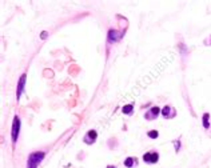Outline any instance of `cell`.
I'll use <instances>...</instances> for the list:
<instances>
[{"label": "cell", "mask_w": 211, "mask_h": 168, "mask_svg": "<svg viewBox=\"0 0 211 168\" xmlns=\"http://www.w3.org/2000/svg\"><path fill=\"white\" fill-rule=\"evenodd\" d=\"M25 79H27V75L23 74L19 79V83H17V88H16V99L19 100L23 94V91H24V86H25Z\"/></svg>", "instance_id": "7"}, {"label": "cell", "mask_w": 211, "mask_h": 168, "mask_svg": "<svg viewBox=\"0 0 211 168\" xmlns=\"http://www.w3.org/2000/svg\"><path fill=\"white\" fill-rule=\"evenodd\" d=\"M44 156H46V152L44 151L32 152V153L28 156V160H27V168H37V165L43 161Z\"/></svg>", "instance_id": "1"}, {"label": "cell", "mask_w": 211, "mask_h": 168, "mask_svg": "<svg viewBox=\"0 0 211 168\" xmlns=\"http://www.w3.org/2000/svg\"><path fill=\"white\" fill-rule=\"evenodd\" d=\"M203 127H204V129H208L210 128V114H203Z\"/></svg>", "instance_id": "10"}, {"label": "cell", "mask_w": 211, "mask_h": 168, "mask_svg": "<svg viewBox=\"0 0 211 168\" xmlns=\"http://www.w3.org/2000/svg\"><path fill=\"white\" fill-rule=\"evenodd\" d=\"M46 36H47V32H43V33H41V39H44Z\"/></svg>", "instance_id": "15"}, {"label": "cell", "mask_w": 211, "mask_h": 168, "mask_svg": "<svg viewBox=\"0 0 211 168\" xmlns=\"http://www.w3.org/2000/svg\"><path fill=\"white\" fill-rule=\"evenodd\" d=\"M96 139H98V132H96L95 129H90V131L84 135L83 141L86 144H94L96 141Z\"/></svg>", "instance_id": "6"}, {"label": "cell", "mask_w": 211, "mask_h": 168, "mask_svg": "<svg viewBox=\"0 0 211 168\" xmlns=\"http://www.w3.org/2000/svg\"><path fill=\"white\" fill-rule=\"evenodd\" d=\"M135 164H136V159L132 157V156H130V157H127V159L124 160V167L126 168H131V167H134Z\"/></svg>", "instance_id": "9"}, {"label": "cell", "mask_w": 211, "mask_h": 168, "mask_svg": "<svg viewBox=\"0 0 211 168\" xmlns=\"http://www.w3.org/2000/svg\"><path fill=\"white\" fill-rule=\"evenodd\" d=\"M204 44H206V45H211V36H208L206 40H204Z\"/></svg>", "instance_id": "14"}, {"label": "cell", "mask_w": 211, "mask_h": 168, "mask_svg": "<svg viewBox=\"0 0 211 168\" xmlns=\"http://www.w3.org/2000/svg\"><path fill=\"white\" fill-rule=\"evenodd\" d=\"M122 35H123L122 32H118L116 29L111 28L110 31H108V36H107L108 43H115V41H118L120 37H122Z\"/></svg>", "instance_id": "8"}, {"label": "cell", "mask_w": 211, "mask_h": 168, "mask_svg": "<svg viewBox=\"0 0 211 168\" xmlns=\"http://www.w3.org/2000/svg\"><path fill=\"white\" fill-rule=\"evenodd\" d=\"M172 144L175 145V152H179L180 151V140H174Z\"/></svg>", "instance_id": "13"}, {"label": "cell", "mask_w": 211, "mask_h": 168, "mask_svg": "<svg viewBox=\"0 0 211 168\" xmlns=\"http://www.w3.org/2000/svg\"><path fill=\"white\" fill-rule=\"evenodd\" d=\"M19 132H20V119L15 116L12 122V131H11V139H12V144H15L17 141L19 137Z\"/></svg>", "instance_id": "2"}, {"label": "cell", "mask_w": 211, "mask_h": 168, "mask_svg": "<svg viewBox=\"0 0 211 168\" xmlns=\"http://www.w3.org/2000/svg\"><path fill=\"white\" fill-rule=\"evenodd\" d=\"M160 115H163V118H164V119H172V118H175V115H176V111H175L174 107L164 106L163 108H162Z\"/></svg>", "instance_id": "5"}, {"label": "cell", "mask_w": 211, "mask_h": 168, "mask_svg": "<svg viewBox=\"0 0 211 168\" xmlns=\"http://www.w3.org/2000/svg\"><path fill=\"white\" fill-rule=\"evenodd\" d=\"M122 111H123L124 115H131L134 112V104H127V106H124L123 108H122Z\"/></svg>", "instance_id": "11"}, {"label": "cell", "mask_w": 211, "mask_h": 168, "mask_svg": "<svg viewBox=\"0 0 211 168\" xmlns=\"http://www.w3.org/2000/svg\"><path fill=\"white\" fill-rule=\"evenodd\" d=\"M160 112H162V110L158 106L151 107V108L144 114V119L146 120H155L158 116L160 115Z\"/></svg>", "instance_id": "4"}, {"label": "cell", "mask_w": 211, "mask_h": 168, "mask_svg": "<svg viewBox=\"0 0 211 168\" xmlns=\"http://www.w3.org/2000/svg\"><path fill=\"white\" fill-rule=\"evenodd\" d=\"M143 161L147 164H155L159 161V153L156 151H150L146 152L143 155Z\"/></svg>", "instance_id": "3"}, {"label": "cell", "mask_w": 211, "mask_h": 168, "mask_svg": "<svg viewBox=\"0 0 211 168\" xmlns=\"http://www.w3.org/2000/svg\"><path fill=\"white\" fill-rule=\"evenodd\" d=\"M106 168H116V167H115V165H107Z\"/></svg>", "instance_id": "16"}, {"label": "cell", "mask_w": 211, "mask_h": 168, "mask_svg": "<svg viewBox=\"0 0 211 168\" xmlns=\"http://www.w3.org/2000/svg\"><path fill=\"white\" fill-rule=\"evenodd\" d=\"M147 136H148L150 139H158L159 137V132L155 131V129H151V131L147 132Z\"/></svg>", "instance_id": "12"}]
</instances>
